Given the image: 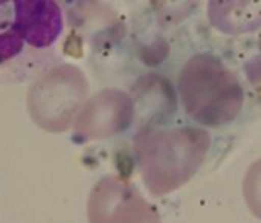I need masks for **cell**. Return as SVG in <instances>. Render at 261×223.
<instances>
[{
  "label": "cell",
  "instance_id": "6da1fadb",
  "mask_svg": "<svg viewBox=\"0 0 261 223\" xmlns=\"http://www.w3.org/2000/svg\"><path fill=\"white\" fill-rule=\"evenodd\" d=\"M64 14L52 0H0V83H21L57 60Z\"/></svg>",
  "mask_w": 261,
  "mask_h": 223
}]
</instances>
